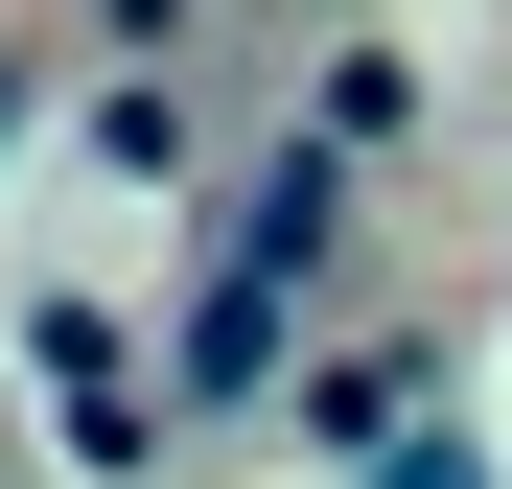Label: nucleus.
<instances>
[{"label":"nucleus","instance_id":"nucleus-1","mask_svg":"<svg viewBox=\"0 0 512 489\" xmlns=\"http://www.w3.org/2000/svg\"><path fill=\"white\" fill-rule=\"evenodd\" d=\"M256 350H280V280H233V303H187V396H233Z\"/></svg>","mask_w":512,"mask_h":489},{"label":"nucleus","instance_id":"nucleus-2","mask_svg":"<svg viewBox=\"0 0 512 489\" xmlns=\"http://www.w3.org/2000/svg\"><path fill=\"white\" fill-rule=\"evenodd\" d=\"M0 140H24V47H0Z\"/></svg>","mask_w":512,"mask_h":489}]
</instances>
